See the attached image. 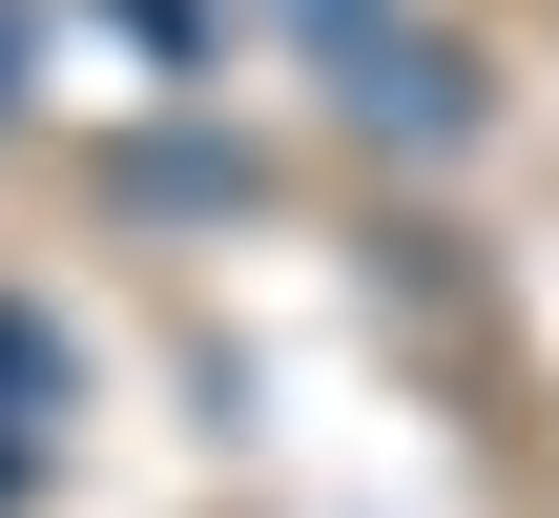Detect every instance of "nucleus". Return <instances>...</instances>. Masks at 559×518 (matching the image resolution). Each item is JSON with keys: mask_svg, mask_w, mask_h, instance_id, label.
I'll list each match as a JSON object with an SVG mask.
<instances>
[{"mask_svg": "<svg viewBox=\"0 0 559 518\" xmlns=\"http://www.w3.org/2000/svg\"><path fill=\"white\" fill-rule=\"evenodd\" d=\"M332 104H353L373 145H415V166H436V145H477V62H456V42H415V21H353V42H332Z\"/></svg>", "mask_w": 559, "mask_h": 518, "instance_id": "f257e3e1", "label": "nucleus"}, {"mask_svg": "<svg viewBox=\"0 0 559 518\" xmlns=\"http://www.w3.org/2000/svg\"><path fill=\"white\" fill-rule=\"evenodd\" d=\"M270 21H290V42L332 62V42H353V21H394V0H270Z\"/></svg>", "mask_w": 559, "mask_h": 518, "instance_id": "f03ea898", "label": "nucleus"}, {"mask_svg": "<svg viewBox=\"0 0 559 518\" xmlns=\"http://www.w3.org/2000/svg\"><path fill=\"white\" fill-rule=\"evenodd\" d=\"M21 83H41V0H0V104H21Z\"/></svg>", "mask_w": 559, "mask_h": 518, "instance_id": "7ed1b4c3", "label": "nucleus"}]
</instances>
